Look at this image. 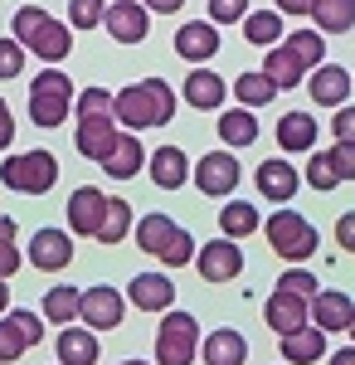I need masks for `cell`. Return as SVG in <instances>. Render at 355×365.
<instances>
[{
	"label": "cell",
	"instance_id": "obj_20",
	"mask_svg": "<svg viewBox=\"0 0 355 365\" xmlns=\"http://www.w3.org/2000/svg\"><path fill=\"white\" fill-rule=\"evenodd\" d=\"M307 88H312V103H321V108H346L355 78L341 68V63H317L312 78H307Z\"/></svg>",
	"mask_w": 355,
	"mask_h": 365
},
{
	"label": "cell",
	"instance_id": "obj_15",
	"mask_svg": "<svg viewBox=\"0 0 355 365\" xmlns=\"http://www.w3.org/2000/svg\"><path fill=\"white\" fill-rule=\"evenodd\" d=\"M263 322L273 327L277 336L302 331V327L312 322V302H307V297H297V292H287V287H273V297L263 302Z\"/></svg>",
	"mask_w": 355,
	"mask_h": 365
},
{
	"label": "cell",
	"instance_id": "obj_27",
	"mask_svg": "<svg viewBox=\"0 0 355 365\" xmlns=\"http://www.w3.org/2000/svg\"><path fill=\"white\" fill-rule=\"evenodd\" d=\"M282 341V361L287 365H312V361H321V351H326V331L321 327H302V331H287V336H277Z\"/></svg>",
	"mask_w": 355,
	"mask_h": 365
},
{
	"label": "cell",
	"instance_id": "obj_40",
	"mask_svg": "<svg viewBox=\"0 0 355 365\" xmlns=\"http://www.w3.org/2000/svg\"><path fill=\"white\" fill-rule=\"evenodd\" d=\"M20 68H25V44L15 34H5L0 39V78H20Z\"/></svg>",
	"mask_w": 355,
	"mask_h": 365
},
{
	"label": "cell",
	"instance_id": "obj_8",
	"mask_svg": "<svg viewBox=\"0 0 355 365\" xmlns=\"http://www.w3.org/2000/svg\"><path fill=\"white\" fill-rule=\"evenodd\" d=\"M0 180L15 195H49V185L58 180V161L49 151H25V156H5L0 161Z\"/></svg>",
	"mask_w": 355,
	"mask_h": 365
},
{
	"label": "cell",
	"instance_id": "obj_10",
	"mask_svg": "<svg viewBox=\"0 0 355 365\" xmlns=\"http://www.w3.org/2000/svg\"><path fill=\"white\" fill-rule=\"evenodd\" d=\"M39 336H44V317L39 312H5L0 317V361H20L29 346H39Z\"/></svg>",
	"mask_w": 355,
	"mask_h": 365
},
{
	"label": "cell",
	"instance_id": "obj_29",
	"mask_svg": "<svg viewBox=\"0 0 355 365\" xmlns=\"http://www.w3.org/2000/svg\"><path fill=\"white\" fill-rule=\"evenodd\" d=\"M151 156L141 151V141H137V132H122L117 137V146H112V156L103 161V170H108L112 180H132V175H141V166H146Z\"/></svg>",
	"mask_w": 355,
	"mask_h": 365
},
{
	"label": "cell",
	"instance_id": "obj_50",
	"mask_svg": "<svg viewBox=\"0 0 355 365\" xmlns=\"http://www.w3.org/2000/svg\"><path fill=\"white\" fill-rule=\"evenodd\" d=\"M5 312H10V282L0 278V317H5Z\"/></svg>",
	"mask_w": 355,
	"mask_h": 365
},
{
	"label": "cell",
	"instance_id": "obj_7",
	"mask_svg": "<svg viewBox=\"0 0 355 365\" xmlns=\"http://www.w3.org/2000/svg\"><path fill=\"white\" fill-rule=\"evenodd\" d=\"M263 229H268L273 253H277V258H287V263H307V258L317 253V244H321L317 229H312V220H302L297 210H287V205H282Z\"/></svg>",
	"mask_w": 355,
	"mask_h": 365
},
{
	"label": "cell",
	"instance_id": "obj_34",
	"mask_svg": "<svg viewBox=\"0 0 355 365\" xmlns=\"http://www.w3.org/2000/svg\"><path fill=\"white\" fill-rule=\"evenodd\" d=\"M234 98H239V108H268L277 98V83L268 73H239L234 78Z\"/></svg>",
	"mask_w": 355,
	"mask_h": 365
},
{
	"label": "cell",
	"instance_id": "obj_30",
	"mask_svg": "<svg viewBox=\"0 0 355 365\" xmlns=\"http://www.w3.org/2000/svg\"><path fill=\"white\" fill-rule=\"evenodd\" d=\"M244 39L258 44V49H273L277 39H287L282 34V10H253V15H244Z\"/></svg>",
	"mask_w": 355,
	"mask_h": 365
},
{
	"label": "cell",
	"instance_id": "obj_33",
	"mask_svg": "<svg viewBox=\"0 0 355 365\" xmlns=\"http://www.w3.org/2000/svg\"><path fill=\"white\" fill-rule=\"evenodd\" d=\"M219 137H224V146H253L258 141V117L248 108H229L219 117Z\"/></svg>",
	"mask_w": 355,
	"mask_h": 365
},
{
	"label": "cell",
	"instance_id": "obj_48",
	"mask_svg": "<svg viewBox=\"0 0 355 365\" xmlns=\"http://www.w3.org/2000/svg\"><path fill=\"white\" fill-rule=\"evenodd\" d=\"M141 5H146V10H156V15H175L185 0H141Z\"/></svg>",
	"mask_w": 355,
	"mask_h": 365
},
{
	"label": "cell",
	"instance_id": "obj_52",
	"mask_svg": "<svg viewBox=\"0 0 355 365\" xmlns=\"http://www.w3.org/2000/svg\"><path fill=\"white\" fill-rule=\"evenodd\" d=\"M351 341H355V322H351Z\"/></svg>",
	"mask_w": 355,
	"mask_h": 365
},
{
	"label": "cell",
	"instance_id": "obj_41",
	"mask_svg": "<svg viewBox=\"0 0 355 365\" xmlns=\"http://www.w3.org/2000/svg\"><path fill=\"white\" fill-rule=\"evenodd\" d=\"M277 287L297 292V297H307V302H312V297L321 292V282H317V273H307V268H292V273H282V278H277Z\"/></svg>",
	"mask_w": 355,
	"mask_h": 365
},
{
	"label": "cell",
	"instance_id": "obj_37",
	"mask_svg": "<svg viewBox=\"0 0 355 365\" xmlns=\"http://www.w3.org/2000/svg\"><path fill=\"white\" fill-rule=\"evenodd\" d=\"M108 20V0H68V25L73 29H98Z\"/></svg>",
	"mask_w": 355,
	"mask_h": 365
},
{
	"label": "cell",
	"instance_id": "obj_22",
	"mask_svg": "<svg viewBox=\"0 0 355 365\" xmlns=\"http://www.w3.org/2000/svg\"><path fill=\"white\" fill-rule=\"evenodd\" d=\"M355 322V302L346 292H317L312 297V327H321V331H351Z\"/></svg>",
	"mask_w": 355,
	"mask_h": 365
},
{
	"label": "cell",
	"instance_id": "obj_32",
	"mask_svg": "<svg viewBox=\"0 0 355 365\" xmlns=\"http://www.w3.org/2000/svg\"><path fill=\"white\" fill-rule=\"evenodd\" d=\"M78 317H83V292L78 287H49V292H44V322L68 327V322H78Z\"/></svg>",
	"mask_w": 355,
	"mask_h": 365
},
{
	"label": "cell",
	"instance_id": "obj_4",
	"mask_svg": "<svg viewBox=\"0 0 355 365\" xmlns=\"http://www.w3.org/2000/svg\"><path fill=\"white\" fill-rule=\"evenodd\" d=\"M10 34H15L25 49H34L44 63H63V58L73 54V29L63 25V20H54L49 10H39V5H20Z\"/></svg>",
	"mask_w": 355,
	"mask_h": 365
},
{
	"label": "cell",
	"instance_id": "obj_36",
	"mask_svg": "<svg viewBox=\"0 0 355 365\" xmlns=\"http://www.w3.org/2000/svg\"><path fill=\"white\" fill-rule=\"evenodd\" d=\"M127 229H132V205L112 195V205H108V225H103V234H98V244H122V239H127Z\"/></svg>",
	"mask_w": 355,
	"mask_h": 365
},
{
	"label": "cell",
	"instance_id": "obj_26",
	"mask_svg": "<svg viewBox=\"0 0 355 365\" xmlns=\"http://www.w3.org/2000/svg\"><path fill=\"white\" fill-rule=\"evenodd\" d=\"M146 166H151V180H156L161 190H180V185L195 175L180 146H161V151H151V161H146Z\"/></svg>",
	"mask_w": 355,
	"mask_h": 365
},
{
	"label": "cell",
	"instance_id": "obj_3",
	"mask_svg": "<svg viewBox=\"0 0 355 365\" xmlns=\"http://www.w3.org/2000/svg\"><path fill=\"white\" fill-rule=\"evenodd\" d=\"M321 49H326L321 29H292L282 44H273V49H268L263 73H268L277 88H297L302 73H312V68L321 63Z\"/></svg>",
	"mask_w": 355,
	"mask_h": 365
},
{
	"label": "cell",
	"instance_id": "obj_47",
	"mask_svg": "<svg viewBox=\"0 0 355 365\" xmlns=\"http://www.w3.org/2000/svg\"><path fill=\"white\" fill-rule=\"evenodd\" d=\"M312 5H317V0H277L282 15H312Z\"/></svg>",
	"mask_w": 355,
	"mask_h": 365
},
{
	"label": "cell",
	"instance_id": "obj_18",
	"mask_svg": "<svg viewBox=\"0 0 355 365\" xmlns=\"http://www.w3.org/2000/svg\"><path fill=\"white\" fill-rule=\"evenodd\" d=\"M103 25H108V34L117 44H141L146 39V25H151V10L141 0H112Z\"/></svg>",
	"mask_w": 355,
	"mask_h": 365
},
{
	"label": "cell",
	"instance_id": "obj_1",
	"mask_svg": "<svg viewBox=\"0 0 355 365\" xmlns=\"http://www.w3.org/2000/svg\"><path fill=\"white\" fill-rule=\"evenodd\" d=\"M112 103H117V93H108V88H88V93L78 98V132H73V141H78L83 156L98 161V166L112 156V146H117V137H122Z\"/></svg>",
	"mask_w": 355,
	"mask_h": 365
},
{
	"label": "cell",
	"instance_id": "obj_31",
	"mask_svg": "<svg viewBox=\"0 0 355 365\" xmlns=\"http://www.w3.org/2000/svg\"><path fill=\"white\" fill-rule=\"evenodd\" d=\"M312 20L321 34H346V29H355V0H317Z\"/></svg>",
	"mask_w": 355,
	"mask_h": 365
},
{
	"label": "cell",
	"instance_id": "obj_43",
	"mask_svg": "<svg viewBox=\"0 0 355 365\" xmlns=\"http://www.w3.org/2000/svg\"><path fill=\"white\" fill-rule=\"evenodd\" d=\"M326 156L341 180H355V141H336V146H326Z\"/></svg>",
	"mask_w": 355,
	"mask_h": 365
},
{
	"label": "cell",
	"instance_id": "obj_25",
	"mask_svg": "<svg viewBox=\"0 0 355 365\" xmlns=\"http://www.w3.org/2000/svg\"><path fill=\"white\" fill-rule=\"evenodd\" d=\"M58 365H98V336H93V327H63L58 331Z\"/></svg>",
	"mask_w": 355,
	"mask_h": 365
},
{
	"label": "cell",
	"instance_id": "obj_46",
	"mask_svg": "<svg viewBox=\"0 0 355 365\" xmlns=\"http://www.w3.org/2000/svg\"><path fill=\"white\" fill-rule=\"evenodd\" d=\"M10 141H15V117H10V103L0 98V151H5Z\"/></svg>",
	"mask_w": 355,
	"mask_h": 365
},
{
	"label": "cell",
	"instance_id": "obj_6",
	"mask_svg": "<svg viewBox=\"0 0 355 365\" xmlns=\"http://www.w3.org/2000/svg\"><path fill=\"white\" fill-rule=\"evenodd\" d=\"M68 108H73V78L44 63V73L29 83V117H34V127H58L68 117Z\"/></svg>",
	"mask_w": 355,
	"mask_h": 365
},
{
	"label": "cell",
	"instance_id": "obj_11",
	"mask_svg": "<svg viewBox=\"0 0 355 365\" xmlns=\"http://www.w3.org/2000/svg\"><path fill=\"white\" fill-rule=\"evenodd\" d=\"M108 205H112V195H103L98 185H78L68 195V229L83 234V239H98L103 225H108Z\"/></svg>",
	"mask_w": 355,
	"mask_h": 365
},
{
	"label": "cell",
	"instance_id": "obj_24",
	"mask_svg": "<svg viewBox=\"0 0 355 365\" xmlns=\"http://www.w3.org/2000/svg\"><path fill=\"white\" fill-rule=\"evenodd\" d=\"M200 356H205V365H244L248 361V341H244V331H234V327H219V331L205 336Z\"/></svg>",
	"mask_w": 355,
	"mask_h": 365
},
{
	"label": "cell",
	"instance_id": "obj_5",
	"mask_svg": "<svg viewBox=\"0 0 355 365\" xmlns=\"http://www.w3.org/2000/svg\"><path fill=\"white\" fill-rule=\"evenodd\" d=\"M137 244H141V253L161 258L165 268H185L195 253H200L190 234L175 225V220H165V215H141L137 220Z\"/></svg>",
	"mask_w": 355,
	"mask_h": 365
},
{
	"label": "cell",
	"instance_id": "obj_23",
	"mask_svg": "<svg viewBox=\"0 0 355 365\" xmlns=\"http://www.w3.org/2000/svg\"><path fill=\"white\" fill-rule=\"evenodd\" d=\"M224 98H229V83H224L219 73H210L205 63L190 68V78H185V103H190V108H200V113H219Z\"/></svg>",
	"mask_w": 355,
	"mask_h": 365
},
{
	"label": "cell",
	"instance_id": "obj_39",
	"mask_svg": "<svg viewBox=\"0 0 355 365\" xmlns=\"http://www.w3.org/2000/svg\"><path fill=\"white\" fill-rule=\"evenodd\" d=\"M15 220H5L0 215V278H10V273H20V249H15Z\"/></svg>",
	"mask_w": 355,
	"mask_h": 365
},
{
	"label": "cell",
	"instance_id": "obj_14",
	"mask_svg": "<svg viewBox=\"0 0 355 365\" xmlns=\"http://www.w3.org/2000/svg\"><path fill=\"white\" fill-rule=\"evenodd\" d=\"M29 263L39 268V273H63L68 263H73V234H63V229H39V234H29Z\"/></svg>",
	"mask_w": 355,
	"mask_h": 365
},
{
	"label": "cell",
	"instance_id": "obj_13",
	"mask_svg": "<svg viewBox=\"0 0 355 365\" xmlns=\"http://www.w3.org/2000/svg\"><path fill=\"white\" fill-rule=\"evenodd\" d=\"M190 180H195L200 195H234V185H239V161H234L229 151H210V156L195 161Z\"/></svg>",
	"mask_w": 355,
	"mask_h": 365
},
{
	"label": "cell",
	"instance_id": "obj_35",
	"mask_svg": "<svg viewBox=\"0 0 355 365\" xmlns=\"http://www.w3.org/2000/svg\"><path fill=\"white\" fill-rule=\"evenodd\" d=\"M258 225H263L258 210L244 205V200H229V205L219 210V229H224V239H244V234H253Z\"/></svg>",
	"mask_w": 355,
	"mask_h": 365
},
{
	"label": "cell",
	"instance_id": "obj_42",
	"mask_svg": "<svg viewBox=\"0 0 355 365\" xmlns=\"http://www.w3.org/2000/svg\"><path fill=\"white\" fill-rule=\"evenodd\" d=\"M248 0H210V20L215 25H244Z\"/></svg>",
	"mask_w": 355,
	"mask_h": 365
},
{
	"label": "cell",
	"instance_id": "obj_2",
	"mask_svg": "<svg viewBox=\"0 0 355 365\" xmlns=\"http://www.w3.org/2000/svg\"><path fill=\"white\" fill-rule=\"evenodd\" d=\"M112 113H117V122H122L127 132L165 127V122L175 117V93H170L165 78H137V83H127L122 93H117Z\"/></svg>",
	"mask_w": 355,
	"mask_h": 365
},
{
	"label": "cell",
	"instance_id": "obj_44",
	"mask_svg": "<svg viewBox=\"0 0 355 365\" xmlns=\"http://www.w3.org/2000/svg\"><path fill=\"white\" fill-rule=\"evenodd\" d=\"M331 132H336V141H355V108H351V103H346V108H336Z\"/></svg>",
	"mask_w": 355,
	"mask_h": 365
},
{
	"label": "cell",
	"instance_id": "obj_45",
	"mask_svg": "<svg viewBox=\"0 0 355 365\" xmlns=\"http://www.w3.org/2000/svg\"><path fill=\"white\" fill-rule=\"evenodd\" d=\"M336 244L346 253H355V210H346V215L336 220Z\"/></svg>",
	"mask_w": 355,
	"mask_h": 365
},
{
	"label": "cell",
	"instance_id": "obj_21",
	"mask_svg": "<svg viewBox=\"0 0 355 365\" xmlns=\"http://www.w3.org/2000/svg\"><path fill=\"white\" fill-rule=\"evenodd\" d=\"M127 297H132L137 312H170V302H175V282L165 278V273H137V278L127 282Z\"/></svg>",
	"mask_w": 355,
	"mask_h": 365
},
{
	"label": "cell",
	"instance_id": "obj_17",
	"mask_svg": "<svg viewBox=\"0 0 355 365\" xmlns=\"http://www.w3.org/2000/svg\"><path fill=\"white\" fill-rule=\"evenodd\" d=\"M175 54L185 58V63H210L219 54V25L215 20H190V25L175 29Z\"/></svg>",
	"mask_w": 355,
	"mask_h": 365
},
{
	"label": "cell",
	"instance_id": "obj_19",
	"mask_svg": "<svg viewBox=\"0 0 355 365\" xmlns=\"http://www.w3.org/2000/svg\"><path fill=\"white\" fill-rule=\"evenodd\" d=\"M253 185H258V195H263V200H273V205H287V200L297 195L302 175L292 170V161H287V156H273V161H263V166H258Z\"/></svg>",
	"mask_w": 355,
	"mask_h": 365
},
{
	"label": "cell",
	"instance_id": "obj_12",
	"mask_svg": "<svg viewBox=\"0 0 355 365\" xmlns=\"http://www.w3.org/2000/svg\"><path fill=\"white\" fill-rule=\"evenodd\" d=\"M195 268L205 282H229L244 273V253H239V239H210L205 249L195 253Z\"/></svg>",
	"mask_w": 355,
	"mask_h": 365
},
{
	"label": "cell",
	"instance_id": "obj_9",
	"mask_svg": "<svg viewBox=\"0 0 355 365\" xmlns=\"http://www.w3.org/2000/svg\"><path fill=\"white\" fill-rule=\"evenodd\" d=\"M200 356V322L190 312H165L156 331V365H195Z\"/></svg>",
	"mask_w": 355,
	"mask_h": 365
},
{
	"label": "cell",
	"instance_id": "obj_51",
	"mask_svg": "<svg viewBox=\"0 0 355 365\" xmlns=\"http://www.w3.org/2000/svg\"><path fill=\"white\" fill-rule=\"evenodd\" d=\"M122 365H146V361H122Z\"/></svg>",
	"mask_w": 355,
	"mask_h": 365
},
{
	"label": "cell",
	"instance_id": "obj_49",
	"mask_svg": "<svg viewBox=\"0 0 355 365\" xmlns=\"http://www.w3.org/2000/svg\"><path fill=\"white\" fill-rule=\"evenodd\" d=\"M331 365H355V346H351V351H336V356H331Z\"/></svg>",
	"mask_w": 355,
	"mask_h": 365
},
{
	"label": "cell",
	"instance_id": "obj_28",
	"mask_svg": "<svg viewBox=\"0 0 355 365\" xmlns=\"http://www.w3.org/2000/svg\"><path fill=\"white\" fill-rule=\"evenodd\" d=\"M277 146H282V151H292V156H297V151H312V146H317V117L312 113H282L277 117Z\"/></svg>",
	"mask_w": 355,
	"mask_h": 365
},
{
	"label": "cell",
	"instance_id": "obj_16",
	"mask_svg": "<svg viewBox=\"0 0 355 365\" xmlns=\"http://www.w3.org/2000/svg\"><path fill=\"white\" fill-rule=\"evenodd\" d=\"M122 312H127V302H122V292L117 287H108V282H98V287H88L83 292V327H93V331H112V327H122Z\"/></svg>",
	"mask_w": 355,
	"mask_h": 365
},
{
	"label": "cell",
	"instance_id": "obj_38",
	"mask_svg": "<svg viewBox=\"0 0 355 365\" xmlns=\"http://www.w3.org/2000/svg\"><path fill=\"white\" fill-rule=\"evenodd\" d=\"M307 185H312L317 195H331V190L341 185V175H336V166H331V156H326V151L307 161Z\"/></svg>",
	"mask_w": 355,
	"mask_h": 365
}]
</instances>
